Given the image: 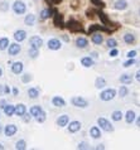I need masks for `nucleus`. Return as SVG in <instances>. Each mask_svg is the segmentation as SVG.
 Segmentation results:
<instances>
[{
  "instance_id": "1",
  "label": "nucleus",
  "mask_w": 140,
  "mask_h": 150,
  "mask_svg": "<svg viewBox=\"0 0 140 150\" xmlns=\"http://www.w3.org/2000/svg\"><path fill=\"white\" fill-rule=\"evenodd\" d=\"M97 16L100 18V20L102 22V24H104V25H106L107 28H110L111 32H114V30H116V29H119L117 24H115L114 22H111L110 18H109V16L106 15L102 10H97Z\"/></svg>"
},
{
  "instance_id": "2",
  "label": "nucleus",
  "mask_w": 140,
  "mask_h": 150,
  "mask_svg": "<svg viewBox=\"0 0 140 150\" xmlns=\"http://www.w3.org/2000/svg\"><path fill=\"white\" fill-rule=\"evenodd\" d=\"M71 103L75 107H78V109H86L88 107V101L81 96H75V97L71 98Z\"/></svg>"
},
{
  "instance_id": "3",
  "label": "nucleus",
  "mask_w": 140,
  "mask_h": 150,
  "mask_svg": "<svg viewBox=\"0 0 140 150\" xmlns=\"http://www.w3.org/2000/svg\"><path fill=\"white\" fill-rule=\"evenodd\" d=\"M115 96H116V90L107 88V90H104L100 93V100L101 101H111V100L115 98Z\"/></svg>"
},
{
  "instance_id": "4",
  "label": "nucleus",
  "mask_w": 140,
  "mask_h": 150,
  "mask_svg": "<svg viewBox=\"0 0 140 150\" xmlns=\"http://www.w3.org/2000/svg\"><path fill=\"white\" fill-rule=\"evenodd\" d=\"M97 124H98V126H100V129H102V130L106 131V132H112L114 131V126L110 124L109 120H106L105 117H98Z\"/></svg>"
},
{
  "instance_id": "5",
  "label": "nucleus",
  "mask_w": 140,
  "mask_h": 150,
  "mask_svg": "<svg viewBox=\"0 0 140 150\" xmlns=\"http://www.w3.org/2000/svg\"><path fill=\"white\" fill-rule=\"evenodd\" d=\"M13 11L15 14H18V15L24 14L27 11L25 3L22 1V0H16V1H14V4H13Z\"/></svg>"
},
{
  "instance_id": "6",
  "label": "nucleus",
  "mask_w": 140,
  "mask_h": 150,
  "mask_svg": "<svg viewBox=\"0 0 140 150\" xmlns=\"http://www.w3.org/2000/svg\"><path fill=\"white\" fill-rule=\"evenodd\" d=\"M66 27H67L71 32H81V33H83V27H82V24L80 22H77V20H75V19L69 20Z\"/></svg>"
},
{
  "instance_id": "7",
  "label": "nucleus",
  "mask_w": 140,
  "mask_h": 150,
  "mask_svg": "<svg viewBox=\"0 0 140 150\" xmlns=\"http://www.w3.org/2000/svg\"><path fill=\"white\" fill-rule=\"evenodd\" d=\"M48 48L51 49V51H58V49L62 48V43H61V40L59 39H57V38H52V39H49L48 40Z\"/></svg>"
},
{
  "instance_id": "8",
  "label": "nucleus",
  "mask_w": 140,
  "mask_h": 150,
  "mask_svg": "<svg viewBox=\"0 0 140 150\" xmlns=\"http://www.w3.org/2000/svg\"><path fill=\"white\" fill-rule=\"evenodd\" d=\"M29 44H30L32 48L39 49V48L43 45V39L40 38V37H38V35H33L32 38L29 39Z\"/></svg>"
},
{
  "instance_id": "9",
  "label": "nucleus",
  "mask_w": 140,
  "mask_h": 150,
  "mask_svg": "<svg viewBox=\"0 0 140 150\" xmlns=\"http://www.w3.org/2000/svg\"><path fill=\"white\" fill-rule=\"evenodd\" d=\"M20 51H22V47H20L19 43H11V44H9V47H8V53H9V56L19 54Z\"/></svg>"
},
{
  "instance_id": "10",
  "label": "nucleus",
  "mask_w": 140,
  "mask_h": 150,
  "mask_svg": "<svg viewBox=\"0 0 140 150\" xmlns=\"http://www.w3.org/2000/svg\"><path fill=\"white\" fill-rule=\"evenodd\" d=\"M95 32H107V33H110L111 30H110V28H107L106 25H98V24H93V25H91L88 28V33L90 34H92V33H95Z\"/></svg>"
},
{
  "instance_id": "11",
  "label": "nucleus",
  "mask_w": 140,
  "mask_h": 150,
  "mask_svg": "<svg viewBox=\"0 0 140 150\" xmlns=\"http://www.w3.org/2000/svg\"><path fill=\"white\" fill-rule=\"evenodd\" d=\"M16 131H18V127H16V125H14V124L6 125L5 129H4V134H5V136H8V137L14 136L16 134Z\"/></svg>"
},
{
  "instance_id": "12",
  "label": "nucleus",
  "mask_w": 140,
  "mask_h": 150,
  "mask_svg": "<svg viewBox=\"0 0 140 150\" xmlns=\"http://www.w3.org/2000/svg\"><path fill=\"white\" fill-rule=\"evenodd\" d=\"M81 127H82V124L80 121H71V122H68V131L72 132V134L80 131Z\"/></svg>"
},
{
  "instance_id": "13",
  "label": "nucleus",
  "mask_w": 140,
  "mask_h": 150,
  "mask_svg": "<svg viewBox=\"0 0 140 150\" xmlns=\"http://www.w3.org/2000/svg\"><path fill=\"white\" fill-rule=\"evenodd\" d=\"M91 40H92V43H93V44H96V45H101L102 43H104V35H102L101 33L95 32V33H92Z\"/></svg>"
},
{
  "instance_id": "14",
  "label": "nucleus",
  "mask_w": 140,
  "mask_h": 150,
  "mask_svg": "<svg viewBox=\"0 0 140 150\" xmlns=\"http://www.w3.org/2000/svg\"><path fill=\"white\" fill-rule=\"evenodd\" d=\"M14 39L16 42H19V43L23 40H25L27 39V32L23 30V29H19V30L14 32Z\"/></svg>"
},
{
  "instance_id": "15",
  "label": "nucleus",
  "mask_w": 140,
  "mask_h": 150,
  "mask_svg": "<svg viewBox=\"0 0 140 150\" xmlns=\"http://www.w3.org/2000/svg\"><path fill=\"white\" fill-rule=\"evenodd\" d=\"M88 45V40L85 38V37H78V38L76 39V47L80 48V49H85L87 48Z\"/></svg>"
},
{
  "instance_id": "16",
  "label": "nucleus",
  "mask_w": 140,
  "mask_h": 150,
  "mask_svg": "<svg viewBox=\"0 0 140 150\" xmlns=\"http://www.w3.org/2000/svg\"><path fill=\"white\" fill-rule=\"evenodd\" d=\"M69 122V116L68 115H61L58 119H57V125H58L59 127H64L67 126Z\"/></svg>"
},
{
  "instance_id": "17",
  "label": "nucleus",
  "mask_w": 140,
  "mask_h": 150,
  "mask_svg": "<svg viewBox=\"0 0 140 150\" xmlns=\"http://www.w3.org/2000/svg\"><path fill=\"white\" fill-rule=\"evenodd\" d=\"M52 105L56 107H64L66 106V101L61 97V96H54L52 98Z\"/></svg>"
},
{
  "instance_id": "18",
  "label": "nucleus",
  "mask_w": 140,
  "mask_h": 150,
  "mask_svg": "<svg viewBox=\"0 0 140 150\" xmlns=\"http://www.w3.org/2000/svg\"><path fill=\"white\" fill-rule=\"evenodd\" d=\"M11 72L14 74H20L23 72V63L22 62H14L11 64Z\"/></svg>"
},
{
  "instance_id": "19",
  "label": "nucleus",
  "mask_w": 140,
  "mask_h": 150,
  "mask_svg": "<svg viewBox=\"0 0 140 150\" xmlns=\"http://www.w3.org/2000/svg\"><path fill=\"white\" fill-rule=\"evenodd\" d=\"M81 64L85 68H90V67H92V66L95 64V61H93L92 57H83L81 59Z\"/></svg>"
},
{
  "instance_id": "20",
  "label": "nucleus",
  "mask_w": 140,
  "mask_h": 150,
  "mask_svg": "<svg viewBox=\"0 0 140 150\" xmlns=\"http://www.w3.org/2000/svg\"><path fill=\"white\" fill-rule=\"evenodd\" d=\"M90 135H91L92 139H100L101 137V130L98 126H92L90 129Z\"/></svg>"
},
{
  "instance_id": "21",
  "label": "nucleus",
  "mask_w": 140,
  "mask_h": 150,
  "mask_svg": "<svg viewBox=\"0 0 140 150\" xmlns=\"http://www.w3.org/2000/svg\"><path fill=\"white\" fill-rule=\"evenodd\" d=\"M25 112H27V106L24 105V103H18V105L15 106V115H18L22 117Z\"/></svg>"
},
{
  "instance_id": "22",
  "label": "nucleus",
  "mask_w": 140,
  "mask_h": 150,
  "mask_svg": "<svg viewBox=\"0 0 140 150\" xmlns=\"http://www.w3.org/2000/svg\"><path fill=\"white\" fill-rule=\"evenodd\" d=\"M120 82L122 85H130L131 82H133V76H131L130 73H124L120 76Z\"/></svg>"
},
{
  "instance_id": "23",
  "label": "nucleus",
  "mask_w": 140,
  "mask_h": 150,
  "mask_svg": "<svg viewBox=\"0 0 140 150\" xmlns=\"http://www.w3.org/2000/svg\"><path fill=\"white\" fill-rule=\"evenodd\" d=\"M135 112L133 110H129V111H126V114H125V121L126 124H133L135 121Z\"/></svg>"
},
{
  "instance_id": "24",
  "label": "nucleus",
  "mask_w": 140,
  "mask_h": 150,
  "mask_svg": "<svg viewBox=\"0 0 140 150\" xmlns=\"http://www.w3.org/2000/svg\"><path fill=\"white\" fill-rule=\"evenodd\" d=\"M114 8L116 10H125L127 8V1L126 0H117V1L114 4Z\"/></svg>"
},
{
  "instance_id": "25",
  "label": "nucleus",
  "mask_w": 140,
  "mask_h": 150,
  "mask_svg": "<svg viewBox=\"0 0 140 150\" xmlns=\"http://www.w3.org/2000/svg\"><path fill=\"white\" fill-rule=\"evenodd\" d=\"M105 86H106V80L104 77H97L96 80H95V87L98 90H101V88H105Z\"/></svg>"
},
{
  "instance_id": "26",
  "label": "nucleus",
  "mask_w": 140,
  "mask_h": 150,
  "mask_svg": "<svg viewBox=\"0 0 140 150\" xmlns=\"http://www.w3.org/2000/svg\"><path fill=\"white\" fill-rule=\"evenodd\" d=\"M3 110H4V114H5L6 116H9V117L15 114V106L14 105H8V103H6L5 107H4Z\"/></svg>"
},
{
  "instance_id": "27",
  "label": "nucleus",
  "mask_w": 140,
  "mask_h": 150,
  "mask_svg": "<svg viewBox=\"0 0 140 150\" xmlns=\"http://www.w3.org/2000/svg\"><path fill=\"white\" fill-rule=\"evenodd\" d=\"M24 23H25V25H28V27L34 25V23H35V15L34 14H28L25 18H24Z\"/></svg>"
},
{
  "instance_id": "28",
  "label": "nucleus",
  "mask_w": 140,
  "mask_h": 150,
  "mask_svg": "<svg viewBox=\"0 0 140 150\" xmlns=\"http://www.w3.org/2000/svg\"><path fill=\"white\" fill-rule=\"evenodd\" d=\"M43 111V109H42V107H40L39 105H35V106H32L30 107V110H29V112H30V115L33 116V117H37V116H38L39 114H40V112H42Z\"/></svg>"
},
{
  "instance_id": "29",
  "label": "nucleus",
  "mask_w": 140,
  "mask_h": 150,
  "mask_svg": "<svg viewBox=\"0 0 140 150\" xmlns=\"http://www.w3.org/2000/svg\"><path fill=\"white\" fill-rule=\"evenodd\" d=\"M28 96L30 98H38L39 97V90L37 87H32V88L28 90Z\"/></svg>"
},
{
  "instance_id": "30",
  "label": "nucleus",
  "mask_w": 140,
  "mask_h": 150,
  "mask_svg": "<svg viewBox=\"0 0 140 150\" xmlns=\"http://www.w3.org/2000/svg\"><path fill=\"white\" fill-rule=\"evenodd\" d=\"M54 25L61 28L63 27V16L58 13H54Z\"/></svg>"
},
{
  "instance_id": "31",
  "label": "nucleus",
  "mask_w": 140,
  "mask_h": 150,
  "mask_svg": "<svg viewBox=\"0 0 140 150\" xmlns=\"http://www.w3.org/2000/svg\"><path fill=\"white\" fill-rule=\"evenodd\" d=\"M122 117H124V115H122V112L119 111V110L114 111L112 114H111V119H112L114 121H121Z\"/></svg>"
},
{
  "instance_id": "32",
  "label": "nucleus",
  "mask_w": 140,
  "mask_h": 150,
  "mask_svg": "<svg viewBox=\"0 0 140 150\" xmlns=\"http://www.w3.org/2000/svg\"><path fill=\"white\" fill-rule=\"evenodd\" d=\"M124 42L126 44H134L135 43V35L131 33H126L124 35Z\"/></svg>"
},
{
  "instance_id": "33",
  "label": "nucleus",
  "mask_w": 140,
  "mask_h": 150,
  "mask_svg": "<svg viewBox=\"0 0 140 150\" xmlns=\"http://www.w3.org/2000/svg\"><path fill=\"white\" fill-rule=\"evenodd\" d=\"M52 16V10L51 9H43L40 11V19L42 20H46L48 18H51Z\"/></svg>"
},
{
  "instance_id": "34",
  "label": "nucleus",
  "mask_w": 140,
  "mask_h": 150,
  "mask_svg": "<svg viewBox=\"0 0 140 150\" xmlns=\"http://www.w3.org/2000/svg\"><path fill=\"white\" fill-rule=\"evenodd\" d=\"M9 47V39L8 38H0V51H5Z\"/></svg>"
},
{
  "instance_id": "35",
  "label": "nucleus",
  "mask_w": 140,
  "mask_h": 150,
  "mask_svg": "<svg viewBox=\"0 0 140 150\" xmlns=\"http://www.w3.org/2000/svg\"><path fill=\"white\" fill-rule=\"evenodd\" d=\"M28 54H29V57L32 58V59H35L37 57L39 56V49H37V48H32L28 51Z\"/></svg>"
},
{
  "instance_id": "36",
  "label": "nucleus",
  "mask_w": 140,
  "mask_h": 150,
  "mask_svg": "<svg viewBox=\"0 0 140 150\" xmlns=\"http://www.w3.org/2000/svg\"><path fill=\"white\" fill-rule=\"evenodd\" d=\"M15 149H18V150H24V149H27V143L24 140H19V141H16V144H15Z\"/></svg>"
},
{
  "instance_id": "37",
  "label": "nucleus",
  "mask_w": 140,
  "mask_h": 150,
  "mask_svg": "<svg viewBox=\"0 0 140 150\" xmlns=\"http://www.w3.org/2000/svg\"><path fill=\"white\" fill-rule=\"evenodd\" d=\"M46 119H47V114H46V112H44V111H42V112H40V114H39V115L35 117L37 122H40V124L46 121Z\"/></svg>"
},
{
  "instance_id": "38",
  "label": "nucleus",
  "mask_w": 140,
  "mask_h": 150,
  "mask_svg": "<svg viewBox=\"0 0 140 150\" xmlns=\"http://www.w3.org/2000/svg\"><path fill=\"white\" fill-rule=\"evenodd\" d=\"M127 93H129V88L126 86H121L120 90H119V96L120 97H125V96H127Z\"/></svg>"
},
{
  "instance_id": "39",
  "label": "nucleus",
  "mask_w": 140,
  "mask_h": 150,
  "mask_svg": "<svg viewBox=\"0 0 140 150\" xmlns=\"http://www.w3.org/2000/svg\"><path fill=\"white\" fill-rule=\"evenodd\" d=\"M106 44H107V47L111 49V48H116L117 47V42L115 40L114 38H109L106 40Z\"/></svg>"
},
{
  "instance_id": "40",
  "label": "nucleus",
  "mask_w": 140,
  "mask_h": 150,
  "mask_svg": "<svg viewBox=\"0 0 140 150\" xmlns=\"http://www.w3.org/2000/svg\"><path fill=\"white\" fill-rule=\"evenodd\" d=\"M32 81V74L30 73H24L22 76V82L23 83H28Z\"/></svg>"
},
{
  "instance_id": "41",
  "label": "nucleus",
  "mask_w": 140,
  "mask_h": 150,
  "mask_svg": "<svg viewBox=\"0 0 140 150\" xmlns=\"http://www.w3.org/2000/svg\"><path fill=\"white\" fill-rule=\"evenodd\" d=\"M86 15H87V18L93 19V18H96V15H97V10H93V9L87 10L86 11Z\"/></svg>"
},
{
  "instance_id": "42",
  "label": "nucleus",
  "mask_w": 140,
  "mask_h": 150,
  "mask_svg": "<svg viewBox=\"0 0 140 150\" xmlns=\"http://www.w3.org/2000/svg\"><path fill=\"white\" fill-rule=\"evenodd\" d=\"M9 9V3L8 1H0V11H6Z\"/></svg>"
},
{
  "instance_id": "43",
  "label": "nucleus",
  "mask_w": 140,
  "mask_h": 150,
  "mask_svg": "<svg viewBox=\"0 0 140 150\" xmlns=\"http://www.w3.org/2000/svg\"><path fill=\"white\" fill-rule=\"evenodd\" d=\"M133 64H135V59L134 58H129L126 62H124V67L125 68H129V67H131Z\"/></svg>"
},
{
  "instance_id": "44",
  "label": "nucleus",
  "mask_w": 140,
  "mask_h": 150,
  "mask_svg": "<svg viewBox=\"0 0 140 150\" xmlns=\"http://www.w3.org/2000/svg\"><path fill=\"white\" fill-rule=\"evenodd\" d=\"M91 3L93 4V5H96V6H98V8H105V3L104 1H101V0H91Z\"/></svg>"
},
{
  "instance_id": "45",
  "label": "nucleus",
  "mask_w": 140,
  "mask_h": 150,
  "mask_svg": "<svg viewBox=\"0 0 140 150\" xmlns=\"http://www.w3.org/2000/svg\"><path fill=\"white\" fill-rule=\"evenodd\" d=\"M32 117H33V116L30 115V112H29V114H27V112H25V114L22 116V119H23V121H24V122H29L30 120H32Z\"/></svg>"
},
{
  "instance_id": "46",
  "label": "nucleus",
  "mask_w": 140,
  "mask_h": 150,
  "mask_svg": "<svg viewBox=\"0 0 140 150\" xmlns=\"http://www.w3.org/2000/svg\"><path fill=\"white\" fill-rule=\"evenodd\" d=\"M119 54V51H117V48H111V51H110V57H112V58H115Z\"/></svg>"
},
{
  "instance_id": "47",
  "label": "nucleus",
  "mask_w": 140,
  "mask_h": 150,
  "mask_svg": "<svg viewBox=\"0 0 140 150\" xmlns=\"http://www.w3.org/2000/svg\"><path fill=\"white\" fill-rule=\"evenodd\" d=\"M78 149H88V144L86 143V141H82V143L78 144Z\"/></svg>"
},
{
  "instance_id": "48",
  "label": "nucleus",
  "mask_w": 140,
  "mask_h": 150,
  "mask_svg": "<svg viewBox=\"0 0 140 150\" xmlns=\"http://www.w3.org/2000/svg\"><path fill=\"white\" fill-rule=\"evenodd\" d=\"M135 56H136V51H130V52L126 53L127 58H135Z\"/></svg>"
},
{
  "instance_id": "49",
  "label": "nucleus",
  "mask_w": 140,
  "mask_h": 150,
  "mask_svg": "<svg viewBox=\"0 0 140 150\" xmlns=\"http://www.w3.org/2000/svg\"><path fill=\"white\" fill-rule=\"evenodd\" d=\"M5 105H6V101L4 98H1V100H0V109H4Z\"/></svg>"
},
{
  "instance_id": "50",
  "label": "nucleus",
  "mask_w": 140,
  "mask_h": 150,
  "mask_svg": "<svg viewBox=\"0 0 140 150\" xmlns=\"http://www.w3.org/2000/svg\"><path fill=\"white\" fill-rule=\"evenodd\" d=\"M135 80H136L138 82H140V69H138L136 73H135Z\"/></svg>"
},
{
  "instance_id": "51",
  "label": "nucleus",
  "mask_w": 140,
  "mask_h": 150,
  "mask_svg": "<svg viewBox=\"0 0 140 150\" xmlns=\"http://www.w3.org/2000/svg\"><path fill=\"white\" fill-rule=\"evenodd\" d=\"M4 93H5L4 92V85H0V96H3Z\"/></svg>"
},
{
  "instance_id": "52",
  "label": "nucleus",
  "mask_w": 140,
  "mask_h": 150,
  "mask_svg": "<svg viewBox=\"0 0 140 150\" xmlns=\"http://www.w3.org/2000/svg\"><path fill=\"white\" fill-rule=\"evenodd\" d=\"M4 92H5V93H10V88L8 86H4Z\"/></svg>"
},
{
  "instance_id": "53",
  "label": "nucleus",
  "mask_w": 140,
  "mask_h": 150,
  "mask_svg": "<svg viewBox=\"0 0 140 150\" xmlns=\"http://www.w3.org/2000/svg\"><path fill=\"white\" fill-rule=\"evenodd\" d=\"M11 92H13V95H14V96H16V95H18L19 91H18V88H13V90H11Z\"/></svg>"
},
{
  "instance_id": "54",
  "label": "nucleus",
  "mask_w": 140,
  "mask_h": 150,
  "mask_svg": "<svg viewBox=\"0 0 140 150\" xmlns=\"http://www.w3.org/2000/svg\"><path fill=\"white\" fill-rule=\"evenodd\" d=\"M61 38H62L64 42H69V38H68L67 35H62V37H61Z\"/></svg>"
},
{
  "instance_id": "55",
  "label": "nucleus",
  "mask_w": 140,
  "mask_h": 150,
  "mask_svg": "<svg viewBox=\"0 0 140 150\" xmlns=\"http://www.w3.org/2000/svg\"><path fill=\"white\" fill-rule=\"evenodd\" d=\"M135 122H136V126H139V127H140V116H138V119L135 120Z\"/></svg>"
},
{
  "instance_id": "56",
  "label": "nucleus",
  "mask_w": 140,
  "mask_h": 150,
  "mask_svg": "<svg viewBox=\"0 0 140 150\" xmlns=\"http://www.w3.org/2000/svg\"><path fill=\"white\" fill-rule=\"evenodd\" d=\"M91 57H92V58H97V57H98L97 52H92V53H91Z\"/></svg>"
},
{
  "instance_id": "57",
  "label": "nucleus",
  "mask_w": 140,
  "mask_h": 150,
  "mask_svg": "<svg viewBox=\"0 0 140 150\" xmlns=\"http://www.w3.org/2000/svg\"><path fill=\"white\" fill-rule=\"evenodd\" d=\"M51 1H52L53 4H59L61 1H62V0H51Z\"/></svg>"
},
{
  "instance_id": "58",
  "label": "nucleus",
  "mask_w": 140,
  "mask_h": 150,
  "mask_svg": "<svg viewBox=\"0 0 140 150\" xmlns=\"http://www.w3.org/2000/svg\"><path fill=\"white\" fill-rule=\"evenodd\" d=\"M96 149H105V146H104V145H97Z\"/></svg>"
},
{
  "instance_id": "59",
  "label": "nucleus",
  "mask_w": 140,
  "mask_h": 150,
  "mask_svg": "<svg viewBox=\"0 0 140 150\" xmlns=\"http://www.w3.org/2000/svg\"><path fill=\"white\" fill-rule=\"evenodd\" d=\"M1 76H3V69L0 68V77H1Z\"/></svg>"
},
{
  "instance_id": "60",
  "label": "nucleus",
  "mask_w": 140,
  "mask_h": 150,
  "mask_svg": "<svg viewBox=\"0 0 140 150\" xmlns=\"http://www.w3.org/2000/svg\"><path fill=\"white\" fill-rule=\"evenodd\" d=\"M1 131H3V125L0 124V132H1Z\"/></svg>"
},
{
  "instance_id": "61",
  "label": "nucleus",
  "mask_w": 140,
  "mask_h": 150,
  "mask_svg": "<svg viewBox=\"0 0 140 150\" xmlns=\"http://www.w3.org/2000/svg\"><path fill=\"white\" fill-rule=\"evenodd\" d=\"M0 149H4V146H3V144H0Z\"/></svg>"
},
{
  "instance_id": "62",
  "label": "nucleus",
  "mask_w": 140,
  "mask_h": 150,
  "mask_svg": "<svg viewBox=\"0 0 140 150\" xmlns=\"http://www.w3.org/2000/svg\"><path fill=\"white\" fill-rule=\"evenodd\" d=\"M139 14H140V10H139Z\"/></svg>"
}]
</instances>
